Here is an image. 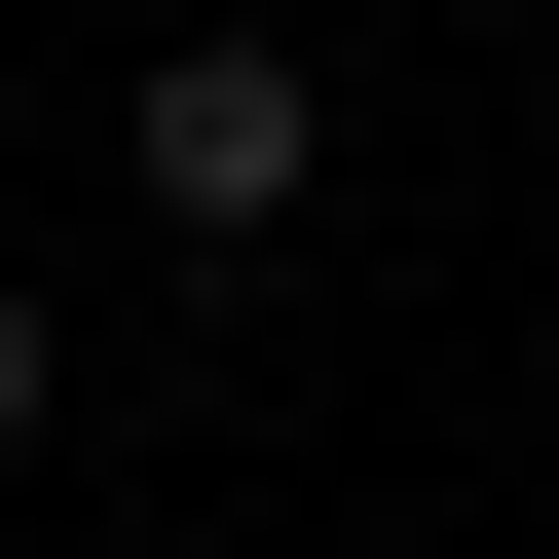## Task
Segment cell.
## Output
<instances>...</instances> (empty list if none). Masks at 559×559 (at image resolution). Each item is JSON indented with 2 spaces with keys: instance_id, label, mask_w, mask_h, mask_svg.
Segmentation results:
<instances>
[{
  "instance_id": "obj_2",
  "label": "cell",
  "mask_w": 559,
  "mask_h": 559,
  "mask_svg": "<svg viewBox=\"0 0 559 559\" xmlns=\"http://www.w3.org/2000/svg\"><path fill=\"white\" fill-rule=\"evenodd\" d=\"M38 411H75V299H38V261H0V448H38Z\"/></svg>"
},
{
  "instance_id": "obj_1",
  "label": "cell",
  "mask_w": 559,
  "mask_h": 559,
  "mask_svg": "<svg viewBox=\"0 0 559 559\" xmlns=\"http://www.w3.org/2000/svg\"><path fill=\"white\" fill-rule=\"evenodd\" d=\"M112 187H150V261H261V224L336 187V75H299V38H150V112H112Z\"/></svg>"
}]
</instances>
